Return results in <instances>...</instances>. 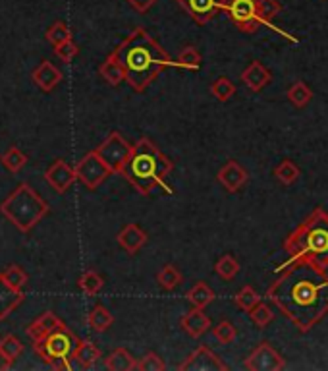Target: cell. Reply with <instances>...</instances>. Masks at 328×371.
Here are the masks:
<instances>
[{
  "instance_id": "83f0119b",
  "label": "cell",
  "mask_w": 328,
  "mask_h": 371,
  "mask_svg": "<svg viewBox=\"0 0 328 371\" xmlns=\"http://www.w3.org/2000/svg\"><path fill=\"white\" fill-rule=\"evenodd\" d=\"M214 273L221 277L222 281H232L240 273V261L234 255H222L214 265Z\"/></svg>"
},
{
  "instance_id": "5b68a950",
  "label": "cell",
  "mask_w": 328,
  "mask_h": 371,
  "mask_svg": "<svg viewBox=\"0 0 328 371\" xmlns=\"http://www.w3.org/2000/svg\"><path fill=\"white\" fill-rule=\"evenodd\" d=\"M51 211L49 203L29 184H19L8 200L0 205V213L21 232H29Z\"/></svg>"
},
{
  "instance_id": "44dd1931",
  "label": "cell",
  "mask_w": 328,
  "mask_h": 371,
  "mask_svg": "<svg viewBox=\"0 0 328 371\" xmlns=\"http://www.w3.org/2000/svg\"><path fill=\"white\" fill-rule=\"evenodd\" d=\"M98 74H101V76H103V80H105L108 85H112V87H116V85H120L122 82H126L124 66H122V62L116 58L114 53H110V55L107 56V60L101 64Z\"/></svg>"
},
{
  "instance_id": "cb8c5ba5",
  "label": "cell",
  "mask_w": 328,
  "mask_h": 371,
  "mask_svg": "<svg viewBox=\"0 0 328 371\" xmlns=\"http://www.w3.org/2000/svg\"><path fill=\"white\" fill-rule=\"evenodd\" d=\"M112 323H114V317H112V313L105 306L98 304V306H95V308L89 311L87 325L95 333H105V331H108L112 327Z\"/></svg>"
},
{
  "instance_id": "d6986e66",
  "label": "cell",
  "mask_w": 328,
  "mask_h": 371,
  "mask_svg": "<svg viewBox=\"0 0 328 371\" xmlns=\"http://www.w3.org/2000/svg\"><path fill=\"white\" fill-rule=\"evenodd\" d=\"M24 298H26L24 292L8 284V281L4 279V275L0 273V321L6 319L14 309L18 308L19 304L24 302Z\"/></svg>"
},
{
  "instance_id": "8992f818",
  "label": "cell",
  "mask_w": 328,
  "mask_h": 371,
  "mask_svg": "<svg viewBox=\"0 0 328 371\" xmlns=\"http://www.w3.org/2000/svg\"><path fill=\"white\" fill-rule=\"evenodd\" d=\"M78 344H80V338L74 335L68 327H62L43 340L33 343V346H35V352L41 356V360L49 363L53 370H71L70 358L76 352Z\"/></svg>"
},
{
  "instance_id": "d590c367",
  "label": "cell",
  "mask_w": 328,
  "mask_h": 371,
  "mask_svg": "<svg viewBox=\"0 0 328 371\" xmlns=\"http://www.w3.org/2000/svg\"><path fill=\"white\" fill-rule=\"evenodd\" d=\"M249 317H251V321H253L259 329H265V327H268V323H273V319H275V311L268 308L266 304L259 302L257 306L249 311Z\"/></svg>"
},
{
  "instance_id": "74e56055",
  "label": "cell",
  "mask_w": 328,
  "mask_h": 371,
  "mask_svg": "<svg viewBox=\"0 0 328 371\" xmlns=\"http://www.w3.org/2000/svg\"><path fill=\"white\" fill-rule=\"evenodd\" d=\"M178 62L182 64V68H189V70H197L201 66V55L196 46H184L182 53L178 55Z\"/></svg>"
},
{
  "instance_id": "f1b7e54d",
  "label": "cell",
  "mask_w": 328,
  "mask_h": 371,
  "mask_svg": "<svg viewBox=\"0 0 328 371\" xmlns=\"http://www.w3.org/2000/svg\"><path fill=\"white\" fill-rule=\"evenodd\" d=\"M78 284H80L81 292H85L87 296H95L105 286V279L97 271H85L80 277Z\"/></svg>"
},
{
  "instance_id": "b9f144b4",
  "label": "cell",
  "mask_w": 328,
  "mask_h": 371,
  "mask_svg": "<svg viewBox=\"0 0 328 371\" xmlns=\"http://www.w3.org/2000/svg\"><path fill=\"white\" fill-rule=\"evenodd\" d=\"M54 53H56V56L62 60V62H71L76 56H78V53H80V49H78V45L74 43V41H66V43H62V45L54 46Z\"/></svg>"
},
{
  "instance_id": "f35d334b",
  "label": "cell",
  "mask_w": 328,
  "mask_h": 371,
  "mask_svg": "<svg viewBox=\"0 0 328 371\" xmlns=\"http://www.w3.org/2000/svg\"><path fill=\"white\" fill-rule=\"evenodd\" d=\"M213 335L221 344H230L234 343V338L238 336V331H236V327L232 325L230 321L224 319L218 325L213 327Z\"/></svg>"
},
{
  "instance_id": "5bb4252c",
  "label": "cell",
  "mask_w": 328,
  "mask_h": 371,
  "mask_svg": "<svg viewBox=\"0 0 328 371\" xmlns=\"http://www.w3.org/2000/svg\"><path fill=\"white\" fill-rule=\"evenodd\" d=\"M248 171L238 161H228L216 174V180L221 182L222 188L230 191V193H236L238 190H241V186L248 182Z\"/></svg>"
},
{
  "instance_id": "d4e9b609",
  "label": "cell",
  "mask_w": 328,
  "mask_h": 371,
  "mask_svg": "<svg viewBox=\"0 0 328 371\" xmlns=\"http://www.w3.org/2000/svg\"><path fill=\"white\" fill-rule=\"evenodd\" d=\"M157 282H159V286L162 290H166V292H172V290H176L182 282H184V275L182 271L178 269L176 265H164L162 269L157 275Z\"/></svg>"
},
{
  "instance_id": "8d00e7d4",
  "label": "cell",
  "mask_w": 328,
  "mask_h": 371,
  "mask_svg": "<svg viewBox=\"0 0 328 371\" xmlns=\"http://www.w3.org/2000/svg\"><path fill=\"white\" fill-rule=\"evenodd\" d=\"M2 275L8 281V284H12L16 290H24V286L27 284V273L19 265H10L2 271Z\"/></svg>"
},
{
  "instance_id": "f546056e",
  "label": "cell",
  "mask_w": 328,
  "mask_h": 371,
  "mask_svg": "<svg viewBox=\"0 0 328 371\" xmlns=\"http://www.w3.org/2000/svg\"><path fill=\"white\" fill-rule=\"evenodd\" d=\"M300 174H302V171H300V166L295 163H292L290 159H286V161H282V163L278 164L275 169V176L276 180L282 182L284 186H292L293 182L300 178Z\"/></svg>"
},
{
  "instance_id": "3957f363",
  "label": "cell",
  "mask_w": 328,
  "mask_h": 371,
  "mask_svg": "<svg viewBox=\"0 0 328 371\" xmlns=\"http://www.w3.org/2000/svg\"><path fill=\"white\" fill-rule=\"evenodd\" d=\"M174 171V163L153 144L149 137H141L132 147V153L122 169V176L143 196L172 193L166 186V176Z\"/></svg>"
},
{
  "instance_id": "e575fe53",
  "label": "cell",
  "mask_w": 328,
  "mask_h": 371,
  "mask_svg": "<svg viewBox=\"0 0 328 371\" xmlns=\"http://www.w3.org/2000/svg\"><path fill=\"white\" fill-rule=\"evenodd\" d=\"M70 39H71V31L64 21H56V24H53L51 28L46 29V41H49L53 46L62 45V43L70 41Z\"/></svg>"
},
{
  "instance_id": "60d3db41",
  "label": "cell",
  "mask_w": 328,
  "mask_h": 371,
  "mask_svg": "<svg viewBox=\"0 0 328 371\" xmlns=\"http://www.w3.org/2000/svg\"><path fill=\"white\" fill-rule=\"evenodd\" d=\"M137 370L141 371H164L166 370V363L162 362L159 354L155 352H147L143 356L141 360L137 362Z\"/></svg>"
},
{
  "instance_id": "7bdbcfd3",
  "label": "cell",
  "mask_w": 328,
  "mask_h": 371,
  "mask_svg": "<svg viewBox=\"0 0 328 371\" xmlns=\"http://www.w3.org/2000/svg\"><path fill=\"white\" fill-rule=\"evenodd\" d=\"M128 2H130V6H132L135 12L145 14V12H149V10L155 6V2H157V0H128Z\"/></svg>"
},
{
  "instance_id": "7402d4cb",
  "label": "cell",
  "mask_w": 328,
  "mask_h": 371,
  "mask_svg": "<svg viewBox=\"0 0 328 371\" xmlns=\"http://www.w3.org/2000/svg\"><path fill=\"white\" fill-rule=\"evenodd\" d=\"M71 360H76L83 370H91L101 360V350H98L97 344L93 343V340L85 338V340H80L76 352L71 356Z\"/></svg>"
},
{
  "instance_id": "ba28073f",
  "label": "cell",
  "mask_w": 328,
  "mask_h": 371,
  "mask_svg": "<svg viewBox=\"0 0 328 371\" xmlns=\"http://www.w3.org/2000/svg\"><path fill=\"white\" fill-rule=\"evenodd\" d=\"M74 169H76V174H78V180L89 190H97L98 186L112 174V171L98 157L97 151H89L85 157H81L80 163L76 164Z\"/></svg>"
},
{
  "instance_id": "1f68e13d",
  "label": "cell",
  "mask_w": 328,
  "mask_h": 371,
  "mask_svg": "<svg viewBox=\"0 0 328 371\" xmlns=\"http://www.w3.org/2000/svg\"><path fill=\"white\" fill-rule=\"evenodd\" d=\"M259 4V16H261V24H265V26H268V28L276 29L270 21H273V18L275 16H278L280 14V10H282V6H280V2L278 0H257ZM278 31V29H276ZM278 33H282V31H278ZM284 35V33H282Z\"/></svg>"
},
{
  "instance_id": "52a82bcc",
  "label": "cell",
  "mask_w": 328,
  "mask_h": 371,
  "mask_svg": "<svg viewBox=\"0 0 328 371\" xmlns=\"http://www.w3.org/2000/svg\"><path fill=\"white\" fill-rule=\"evenodd\" d=\"M132 147L128 141H126L122 134H118V132H110V136L103 141V144L98 145L97 155L108 164V169L112 171V174H122V169H124L126 161H128V157L132 153Z\"/></svg>"
},
{
  "instance_id": "ac0fdd59",
  "label": "cell",
  "mask_w": 328,
  "mask_h": 371,
  "mask_svg": "<svg viewBox=\"0 0 328 371\" xmlns=\"http://www.w3.org/2000/svg\"><path fill=\"white\" fill-rule=\"evenodd\" d=\"M33 82H35L39 89L49 93V91H53L58 83L62 82V72L51 60H43L33 70Z\"/></svg>"
},
{
  "instance_id": "4dcf8cb0",
  "label": "cell",
  "mask_w": 328,
  "mask_h": 371,
  "mask_svg": "<svg viewBox=\"0 0 328 371\" xmlns=\"http://www.w3.org/2000/svg\"><path fill=\"white\" fill-rule=\"evenodd\" d=\"M211 93L214 95V99L221 101V103H226V101H230L234 95H236V85L232 80H228L226 76H221V78H216L211 85Z\"/></svg>"
},
{
  "instance_id": "ee69618b",
  "label": "cell",
  "mask_w": 328,
  "mask_h": 371,
  "mask_svg": "<svg viewBox=\"0 0 328 371\" xmlns=\"http://www.w3.org/2000/svg\"><path fill=\"white\" fill-rule=\"evenodd\" d=\"M12 363H14V362L10 360L8 356H6V354L0 350V371L10 370V368H12Z\"/></svg>"
},
{
  "instance_id": "e0dca14e",
  "label": "cell",
  "mask_w": 328,
  "mask_h": 371,
  "mask_svg": "<svg viewBox=\"0 0 328 371\" xmlns=\"http://www.w3.org/2000/svg\"><path fill=\"white\" fill-rule=\"evenodd\" d=\"M147 240H149V238H147V232H145L143 228L137 227V225H126V227L120 230V234L116 236L118 245H120L122 250H126L130 255L137 254L143 245L147 244Z\"/></svg>"
},
{
  "instance_id": "9a60e30c",
  "label": "cell",
  "mask_w": 328,
  "mask_h": 371,
  "mask_svg": "<svg viewBox=\"0 0 328 371\" xmlns=\"http://www.w3.org/2000/svg\"><path fill=\"white\" fill-rule=\"evenodd\" d=\"M241 82L245 83V87L251 91H261L265 89L268 83L273 82V74L266 68L265 64L259 62V60H253L249 64L248 68L241 72Z\"/></svg>"
},
{
  "instance_id": "9c48e42d",
  "label": "cell",
  "mask_w": 328,
  "mask_h": 371,
  "mask_svg": "<svg viewBox=\"0 0 328 371\" xmlns=\"http://www.w3.org/2000/svg\"><path fill=\"white\" fill-rule=\"evenodd\" d=\"M226 12L232 24L243 33H255L261 26L257 0H228Z\"/></svg>"
},
{
  "instance_id": "484cf974",
  "label": "cell",
  "mask_w": 328,
  "mask_h": 371,
  "mask_svg": "<svg viewBox=\"0 0 328 371\" xmlns=\"http://www.w3.org/2000/svg\"><path fill=\"white\" fill-rule=\"evenodd\" d=\"M187 300H189V304H191L193 308L205 309L214 300V292L207 282L199 281L193 288L187 292Z\"/></svg>"
},
{
  "instance_id": "277c9868",
  "label": "cell",
  "mask_w": 328,
  "mask_h": 371,
  "mask_svg": "<svg viewBox=\"0 0 328 371\" xmlns=\"http://www.w3.org/2000/svg\"><path fill=\"white\" fill-rule=\"evenodd\" d=\"M284 250L290 254V259H309L328 267V213L317 207L309 217L303 221L292 234L286 238Z\"/></svg>"
},
{
  "instance_id": "6da1fadb",
  "label": "cell",
  "mask_w": 328,
  "mask_h": 371,
  "mask_svg": "<svg viewBox=\"0 0 328 371\" xmlns=\"http://www.w3.org/2000/svg\"><path fill=\"white\" fill-rule=\"evenodd\" d=\"M278 269H282V275L268 286L266 296L300 333H307L328 313L327 267L309 259H295Z\"/></svg>"
},
{
  "instance_id": "836d02e7",
  "label": "cell",
  "mask_w": 328,
  "mask_h": 371,
  "mask_svg": "<svg viewBox=\"0 0 328 371\" xmlns=\"http://www.w3.org/2000/svg\"><path fill=\"white\" fill-rule=\"evenodd\" d=\"M0 161L4 164V169L10 172H18L21 171V166H26L27 163V155L21 153L18 147H10L6 153L0 157Z\"/></svg>"
},
{
  "instance_id": "7a4b0ae2",
  "label": "cell",
  "mask_w": 328,
  "mask_h": 371,
  "mask_svg": "<svg viewBox=\"0 0 328 371\" xmlns=\"http://www.w3.org/2000/svg\"><path fill=\"white\" fill-rule=\"evenodd\" d=\"M112 53L124 66L126 82L137 93L147 89L166 68H182L143 28L133 29Z\"/></svg>"
},
{
  "instance_id": "4fadbf2b",
  "label": "cell",
  "mask_w": 328,
  "mask_h": 371,
  "mask_svg": "<svg viewBox=\"0 0 328 371\" xmlns=\"http://www.w3.org/2000/svg\"><path fill=\"white\" fill-rule=\"evenodd\" d=\"M44 178L54 191L66 193L71 188V184L78 180V174H76V169H71L70 164L64 163L62 159H58L51 164L49 171L44 172Z\"/></svg>"
},
{
  "instance_id": "ffe728a7",
  "label": "cell",
  "mask_w": 328,
  "mask_h": 371,
  "mask_svg": "<svg viewBox=\"0 0 328 371\" xmlns=\"http://www.w3.org/2000/svg\"><path fill=\"white\" fill-rule=\"evenodd\" d=\"M182 327H184V331H186L187 335L193 336V338H199V336H203L213 327V323H211V317L207 316L203 309L193 308L182 317Z\"/></svg>"
},
{
  "instance_id": "4316f807",
  "label": "cell",
  "mask_w": 328,
  "mask_h": 371,
  "mask_svg": "<svg viewBox=\"0 0 328 371\" xmlns=\"http://www.w3.org/2000/svg\"><path fill=\"white\" fill-rule=\"evenodd\" d=\"M286 95H288V101L292 103L295 109H303V107H307V105L311 103V99H313V91L307 87V83L305 82L293 83Z\"/></svg>"
},
{
  "instance_id": "ab89813d",
  "label": "cell",
  "mask_w": 328,
  "mask_h": 371,
  "mask_svg": "<svg viewBox=\"0 0 328 371\" xmlns=\"http://www.w3.org/2000/svg\"><path fill=\"white\" fill-rule=\"evenodd\" d=\"M0 350L6 354L10 360L14 362L19 354L24 352V344H21V340H19L18 336H14V335L4 336V338L0 340Z\"/></svg>"
},
{
  "instance_id": "8fae6325",
  "label": "cell",
  "mask_w": 328,
  "mask_h": 371,
  "mask_svg": "<svg viewBox=\"0 0 328 371\" xmlns=\"http://www.w3.org/2000/svg\"><path fill=\"white\" fill-rule=\"evenodd\" d=\"M178 4L199 26H207L218 12L228 8V0H178Z\"/></svg>"
},
{
  "instance_id": "603a6c76",
  "label": "cell",
  "mask_w": 328,
  "mask_h": 371,
  "mask_svg": "<svg viewBox=\"0 0 328 371\" xmlns=\"http://www.w3.org/2000/svg\"><path fill=\"white\" fill-rule=\"evenodd\" d=\"M105 368L110 371H132L137 370V360L126 348H116L105 358Z\"/></svg>"
},
{
  "instance_id": "30bf717a",
  "label": "cell",
  "mask_w": 328,
  "mask_h": 371,
  "mask_svg": "<svg viewBox=\"0 0 328 371\" xmlns=\"http://www.w3.org/2000/svg\"><path fill=\"white\" fill-rule=\"evenodd\" d=\"M243 368L249 371H280L286 368V362L270 344L261 343L249 354L248 360L243 362Z\"/></svg>"
},
{
  "instance_id": "7c38bea8",
  "label": "cell",
  "mask_w": 328,
  "mask_h": 371,
  "mask_svg": "<svg viewBox=\"0 0 328 371\" xmlns=\"http://www.w3.org/2000/svg\"><path fill=\"white\" fill-rule=\"evenodd\" d=\"M182 371H226L228 365L222 362L221 358L209 348V346H199L197 350L187 356L184 363H180Z\"/></svg>"
},
{
  "instance_id": "2e32d148",
  "label": "cell",
  "mask_w": 328,
  "mask_h": 371,
  "mask_svg": "<svg viewBox=\"0 0 328 371\" xmlns=\"http://www.w3.org/2000/svg\"><path fill=\"white\" fill-rule=\"evenodd\" d=\"M62 327H66L64 325V321H60L58 317L54 316L53 311H46V313L37 317L35 321L27 327V335H29V338H31L33 343H37V340H43V338H46L49 335L56 333V331L62 329Z\"/></svg>"
},
{
  "instance_id": "d6a6232c",
  "label": "cell",
  "mask_w": 328,
  "mask_h": 371,
  "mask_svg": "<svg viewBox=\"0 0 328 371\" xmlns=\"http://www.w3.org/2000/svg\"><path fill=\"white\" fill-rule=\"evenodd\" d=\"M234 302H236V306H238V308L243 309L245 313H249V311H251V309L255 308L259 302H261V294H259L257 290L253 288V286H243V288L236 294Z\"/></svg>"
}]
</instances>
